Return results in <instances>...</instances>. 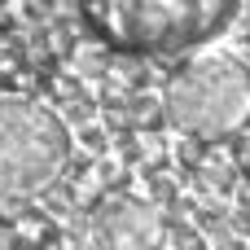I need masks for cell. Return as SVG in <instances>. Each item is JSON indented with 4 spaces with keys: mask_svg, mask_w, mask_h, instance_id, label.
I'll return each mask as SVG.
<instances>
[{
    "mask_svg": "<svg viewBox=\"0 0 250 250\" xmlns=\"http://www.w3.org/2000/svg\"><path fill=\"white\" fill-rule=\"evenodd\" d=\"M97 233L105 250H154L158 242V215L145 202L119 198L97 215Z\"/></svg>",
    "mask_w": 250,
    "mask_h": 250,
    "instance_id": "obj_4",
    "label": "cell"
},
{
    "mask_svg": "<svg viewBox=\"0 0 250 250\" xmlns=\"http://www.w3.org/2000/svg\"><path fill=\"white\" fill-rule=\"evenodd\" d=\"M163 105L167 119L198 141L229 136L250 123V70L233 57H202L171 75Z\"/></svg>",
    "mask_w": 250,
    "mask_h": 250,
    "instance_id": "obj_1",
    "label": "cell"
},
{
    "mask_svg": "<svg viewBox=\"0 0 250 250\" xmlns=\"http://www.w3.org/2000/svg\"><path fill=\"white\" fill-rule=\"evenodd\" d=\"M70 158L66 123L35 101H0V198L48 189Z\"/></svg>",
    "mask_w": 250,
    "mask_h": 250,
    "instance_id": "obj_2",
    "label": "cell"
},
{
    "mask_svg": "<svg viewBox=\"0 0 250 250\" xmlns=\"http://www.w3.org/2000/svg\"><path fill=\"white\" fill-rule=\"evenodd\" d=\"M229 13H233L229 4H119V9H101L97 18L110 22L114 35L127 44L176 48V44L202 40Z\"/></svg>",
    "mask_w": 250,
    "mask_h": 250,
    "instance_id": "obj_3",
    "label": "cell"
}]
</instances>
